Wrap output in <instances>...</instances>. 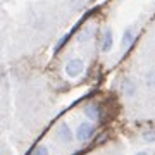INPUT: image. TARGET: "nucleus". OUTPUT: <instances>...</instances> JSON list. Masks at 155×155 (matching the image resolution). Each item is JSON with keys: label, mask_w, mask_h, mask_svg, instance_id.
I'll use <instances>...</instances> for the list:
<instances>
[{"label": "nucleus", "mask_w": 155, "mask_h": 155, "mask_svg": "<svg viewBox=\"0 0 155 155\" xmlns=\"http://www.w3.org/2000/svg\"><path fill=\"white\" fill-rule=\"evenodd\" d=\"M133 41H134V31H133V28H127L124 31V35H122V47L129 48L133 45Z\"/></svg>", "instance_id": "nucleus-6"}, {"label": "nucleus", "mask_w": 155, "mask_h": 155, "mask_svg": "<svg viewBox=\"0 0 155 155\" xmlns=\"http://www.w3.org/2000/svg\"><path fill=\"white\" fill-rule=\"evenodd\" d=\"M93 133H95L93 124H90V122H81L79 127H78L76 136H78V140H79L81 143H84V141H88V140L93 136Z\"/></svg>", "instance_id": "nucleus-1"}, {"label": "nucleus", "mask_w": 155, "mask_h": 155, "mask_svg": "<svg viewBox=\"0 0 155 155\" xmlns=\"http://www.w3.org/2000/svg\"><path fill=\"white\" fill-rule=\"evenodd\" d=\"M66 72L67 76L76 78L83 72V61L81 59H71V61L66 64Z\"/></svg>", "instance_id": "nucleus-2"}, {"label": "nucleus", "mask_w": 155, "mask_h": 155, "mask_svg": "<svg viewBox=\"0 0 155 155\" xmlns=\"http://www.w3.org/2000/svg\"><path fill=\"white\" fill-rule=\"evenodd\" d=\"M84 114H86L90 119H93V121H98L100 117H102V110H100V107L95 105V104H90V105L84 107Z\"/></svg>", "instance_id": "nucleus-5"}, {"label": "nucleus", "mask_w": 155, "mask_h": 155, "mask_svg": "<svg viewBox=\"0 0 155 155\" xmlns=\"http://www.w3.org/2000/svg\"><path fill=\"white\" fill-rule=\"evenodd\" d=\"M136 155H148V153H147V152H138Z\"/></svg>", "instance_id": "nucleus-12"}, {"label": "nucleus", "mask_w": 155, "mask_h": 155, "mask_svg": "<svg viewBox=\"0 0 155 155\" xmlns=\"http://www.w3.org/2000/svg\"><path fill=\"white\" fill-rule=\"evenodd\" d=\"M143 140L147 141V143L155 141V131H145V133H143Z\"/></svg>", "instance_id": "nucleus-9"}, {"label": "nucleus", "mask_w": 155, "mask_h": 155, "mask_svg": "<svg viewBox=\"0 0 155 155\" xmlns=\"http://www.w3.org/2000/svg\"><path fill=\"white\" fill-rule=\"evenodd\" d=\"M57 140L62 141V143H69V141L72 140V131L66 122H61L59 127H57Z\"/></svg>", "instance_id": "nucleus-3"}, {"label": "nucleus", "mask_w": 155, "mask_h": 155, "mask_svg": "<svg viewBox=\"0 0 155 155\" xmlns=\"http://www.w3.org/2000/svg\"><path fill=\"white\" fill-rule=\"evenodd\" d=\"M31 155H48V150H47V147H38V148H35Z\"/></svg>", "instance_id": "nucleus-10"}, {"label": "nucleus", "mask_w": 155, "mask_h": 155, "mask_svg": "<svg viewBox=\"0 0 155 155\" xmlns=\"http://www.w3.org/2000/svg\"><path fill=\"white\" fill-rule=\"evenodd\" d=\"M122 90H124V93L126 95H134V90H136V86H134V83L131 81V79H124V83H122Z\"/></svg>", "instance_id": "nucleus-7"}, {"label": "nucleus", "mask_w": 155, "mask_h": 155, "mask_svg": "<svg viewBox=\"0 0 155 155\" xmlns=\"http://www.w3.org/2000/svg\"><path fill=\"white\" fill-rule=\"evenodd\" d=\"M66 41H67V36H64V38H62L61 41H59V43L55 45V52H57V50H61V47H62L64 43H66Z\"/></svg>", "instance_id": "nucleus-11"}, {"label": "nucleus", "mask_w": 155, "mask_h": 155, "mask_svg": "<svg viewBox=\"0 0 155 155\" xmlns=\"http://www.w3.org/2000/svg\"><path fill=\"white\" fill-rule=\"evenodd\" d=\"M112 43H114L112 31L109 28H105L104 33H102V38H100V50H102V52H109V50L112 48Z\"/></svg>", "instance_id": "nucleus-4"}, {"label": "nucleus", "mask_w": 155, "mask_h": 155, "mask_svg": "<svg viewBox=\"0 0 155 155\" xmlns=\"http://www.w3.org/2000/svg\"><path fill=\"white\" fill-rule=\"evenodd\" d=\"M145 81H147V86H150V88H155V69H152V71L147 72Z\"/></svg>", "instance_id": "nucleus-8"}]
</instances>
